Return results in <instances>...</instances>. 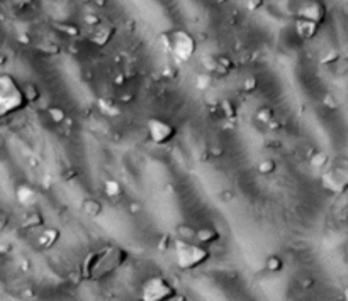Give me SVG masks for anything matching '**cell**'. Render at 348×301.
Returning <instances> with one entry per match:
<instances>
[{
	"mask_svg": "<svg viewBox=\"0 0 348 301\" xmlns=\"http://www.w3.org/2000/svg\"><path fill=\"white\" fill-rule=\"evenodd\" d=\"M177 230V237L182 239V241H196V235H197V230L192 225H187V224H182L175 228Z\"/></svg>",
	"mask_w": 348,
	"mask_h": 301,
	"instance_id": "17",
	"label": "cell"
},
{
	"mask_svg": "<svg viewBox=\"0 0 348 301\" xmlns=\"http://www.w3.org/2000/svg\"><path fill=\"white\" fill-rule=\"evenodd\" d=\"M82 211H84L85 215L95 219V217H99L102 213V203L95 198H87L82 202Z\"/></svg>",
	"mask_w": 348,
	"mask_h": 301,
	"instance_id": "14",
	"label": "cell"
},
{
	"mask_svg": "<svg viewBox=\"0 0 348 301\" xmlns=\"http://www.w3.org/2000/svg\"><path fill=\"white\" fill-rule=\"evenodd\" d=\"M95 2H97L99 5H104V4H106V0H95Z\"/></svg>",
	"mask_w": 348,
	"mask_h": 301,
	"instance_id": "41",
	"label": "cell"
},
{
	"mask_svg": "<svg viewBox=\"0 0 348 301\" xmlns=\"http://www.w3.org/2000/svg\"><path fill=\"white\" fill-rule=\"evenodd\" d=\"M294 27H296L297 37L304 39V41H307V39H313L314 36L318 34V31H319V24H318V22L304 19V17H297Z\"/></svg>",
	"mask_w": 348,
	"mask_h": 301,
	"instance_id": "10",
	"label": "cell"
},
{
	"mask_svg": "<svg viewBox=\"0 0 348 301\" xmlns=\"http://www.w3.org/2000/svg\"><path fill=\"white\" fill-rule=\"evenodd\" d=\"M314 284V280H311V277H307V280L302 281V288H311Z\"/></svg>",
	"mask_w": 348,
	"mask_h": 301,
	"instance_id": "35",
	"label": "cell"
},
{
	"mask_svg": "<svg viewBox=\"0 0 348 301\" xmlns=\"http://www.w3.org/2000/svg\"><path fill=\"white\" fill-rule=\"evenodd\" d=\"M223 107H224V112H226V115H228V117L235 115V107H233V103L224 102V103H223Z\"/></svg>",
	"mask_w": 348,
	"mask_h": 301,
	"instance_id": "33",
	"label": "cell"
},
{
	"mask_svg": "<svg viewBox=\"0 0 348 301\" xmlns=\"http://www.w3.org/2000/svg\"><path fill=\"white\" fill-rule=\"evenodd\" d=\"M146 131H148V136H150L151 141L154 144H160V146L168 144L177 134V129L168 120L158 119V117H153V119L148 120Z\"/></svg>",
	"mask_w": 348,
	"mask_h": 301,
	"instance_id": "7",
	"label": "cell"
},
{
	"mask_svg": "<svg viewBox=\"0 0 348 301\" xmlns=\"http://www.w3.org/2000/svg\"><path fill=\"white\" fill-rule=\"evenodd\" d=\"M126 259H128L126 250L118 245H106L87 255L82 264V276L87 280H102L119 269L126 263Z\"/></svg>",
	"mask_w": 348,
	"mask_h": 301,
	"instance_id": "1",
	"label": "cell"
},
{
	"mask_svg": "<svg viewBox=\"0 0 348 301\" xmlns=\"http://www.w3.org/2000/svg\"><path fill=\"white\" fill-rule=\"evenodd\" d=\"M211 87V76L209 75H199L197 76V88L199 90H207Z\"/></svg>",
	"mask_w": 348,
	"mask_h": 301,
	"instance_id": "26",
	"label": "cell"
},
{
	"mask_svg": "<svg viewBox=\"0 0 348 301\" xmlns=\"http://www.w3.org/2000/svg\"><path fill=\"white\" fill-rule=\"evenodd\" d=\"M104 193L107 195L109 198H119L123 197V186H121V183L118 180H106L104 183Z\"/></svg>",
	"mask_w": 348,
	"mask_h": 301,
	"instance_id": "15",
	"label": "cell"
},
{
	"mask_svg": "<svg viewBox=\"0 0 348 301\" xmlns=\"http://www.w3.org/2000/svg\"><path fill=\"white\" fill-rule=\"evenodd\" d=\"M275 168H277V164H275L274 159H263L258 163V173L263 176H268L272 175V173L275 171Z\"/></svg>",
	"mask_w": 348,
	"mask_h": 301,
	"instance_id": "21",
	"label": "cell"
},
{
	"mask_svg": "<svg viewBox=\"0 0 348 301\" xmlns=\"http://www.w3.org/2000/svg\"><path fill=\"white\" fill-rule=\"evenodd\" d=\"M15 198H17V202L22 205V207L31 208L40 202V193H37L32 186L21 185V186H17V189H15Z\"/></svg>",
	"mask_w": 348,
	"mask_h": 301,
	"instance_id": "11",
	"label": "cell"
},
{
	"mask_svg": "<svg viewBox=\"0 0 348 301\" xmlns=\"http://www.w3.org/2000/svg\"><path fill=\"white\" fill-rule=\"evenodd\" d=\"M323 102H324V105H326V109H336V107H338V102H336V98L331 93H328L326 97H324Z\"/></svg>",
	"mask_w": 348,
	"mask_h": 301,
	"instance_id": "31",
	"label": "cell"
},
{
	"mask_svg": "<svg viewBox=\"0 0 348 301\" xmlns=\"http://www.w3.org/2000/svg\"><path fill=\"white\" fill-rule=\"evenodd\" d=\"M168 241H170L168 235H165V237L162 239V241H160L158 249H160V250H167V247H168Z\"/></svg>",
	"mask_w": 348,
	"mask_h": 301,
	"instance_id": "34",
	"label": "cell"
},
{
	"mask_svg": "<svg viewBox=\"0 0 348 301\" xmlns=\"http://www.w3.org/2000/svg\"><path fill=\"white\" fill-rule=\"evenodd\" d=\"M84 20H85V24L88 27H95L97 24H101V19H99L95 14H87L84 17Z\"/></svg>",
	"mask_w": 348,
	"mask_h": 301,
	"instance_id": "30",
	"label": "cell"
},
{
	"mask_svg": "<svg viewBox=\"0 0 348 301\" xmlns=\"http://www.w3.org/2000/svg\"><path fill=\"white\" fill-rule=\"evenodd\" d=\"M263 7V0H246V9L252 12H257Z\"/></svg>",
	"mask_w": 348,
	"mask_h": 301,
	"instance_id": "28",
	"label": "cell"
},
{
	"mask_svg": "<svg viewBox=\"0 0 348 301\" xmlns=\"http://www.w3.org/2000/svg\"><path fill=\"white\" fill-rule=\"evenodd\" d=\"M173 244H175V263L177 267L182 271L196 269V267L207 263L209 257H211V252L204 245L182 241V239H177Z\"/></svg>",
	"mask_w": 348,
	"mask_h": 301,
	"instance_id": "3",
	"label": "cell"
},
{
	"mask_svg": "<svg viewBox=\"0 0 348 301\" xmlns=\"http://www.w3.org/2000/svg\"><path fill=\"white\" fill-rule=\"evenodd\" d=\"M257 120L258 122H262V124H267V125H270L274 122V117H275V112L270 107H263V109H260L257 112Z\"/></svg>",
	"mask_w": 348,
	"mask_h": 301,
	"instance_id": "20",
	"label": "cell"
},
{
	"mask_svg": "<svg viewBox=\"0 0 348 301\" xmlns=\"http://www.w3.org/2000/svg\"><path fill=\"white\" fill-rule=\"evenodd\" d=\"M24 92H26V97H27L29 102H36V100L40 98V90H37V88L32 85V83H27L26 88H24Z\"/></svg>",
	"mask_w": 348,
	"mask_h": 301,
	"instance_id": "25",
	"label": "cell"
},
{
	"mask_svg": "<svg viewBox=\"0 0 348 301\" xmlns=\"http://www.w3.org/2000/svg\"><path fill=\"white\" fill-rule=\"evenodd\" d=\"M257 88V80L253 76H248L245 83H243V90L245 92H253Z\"/></svg>",
	"mask_w": 348,
	"mask_h": 301,
	"instance_id": "29",
	"label": "cell"
},
{
	"mask_svg": "<svg viewBox=\"0 0 348 301\" xmlns=\"http://www.w3.org/2000/svg\"><path fill=\"white\" fill-rule=\"evenodd\" d=\"M60 241V230L58 228H46V230L41 232V235L37 237V242L43 249H49L53 247L54 244Z\"/></svg>",
	"mask_w": 348,
	"mask_h": 301,
	"instance_id": "13",
	"label": "cell"
},
{
	"mask_svg": "<svg viewBox=\"0 0 348 301\" xmlns=\"http://www.w3.org/2000/svg\"><path fill=\"white\" fill-rule=\"evenodd\" d=\"M328 163L330 158L324 150H314L311 156V166H314V168H324V166H328Z\"/></svg>",
	"mask_w": 348,
	"mask_h": 301,
	"instance_id": "19",
	"label": "cell"
},
{
	"mask_svg": "<svg viewBox=\"0 0 348 301\" xmlns=\"http://www.w3.org/2000/svg\"><path fill=\"white\" fill-rule=\"evenodd\" d=\"M43 215L40 213V211H31V213H27L24 217V220H22V227L24 228H37L43 225Z\"/></svg>",
	"mask_w": 348,
	"mask_h": 301,
	"instance_id": "16",
	"label": "cell"
},
{
	"mask_svg": "<svg viewBox=\"0 0 348 301\" xmlns=\"http://www.w3.org/2000/svg\"><path fill=\"white\" fill-rule=\"evenodd\" d=\"M218 70L216 71H221V73H228V71L233 68V61H231L228 56H218Z\"/></svg>",
	"mask_w": 348,
	"mask_h": 301,
	"instance_id": "24",
	"label": "cell"
},
{
	"mask_svg": "<svg viewBox=\"0 0 348 301\" xmlns=\"http://www.w3.org/2000/svg\"><path fill=\"white\" fill-rule=\"evenodd\" d=\"M84 2H90V0H84Z\"/></svg>",
	"mask_w": 348,
	"mask_h": 301,
	"instance_id": "42",
	"label": "cell"
},
{
	"mask_svg": "<svg viewBox=\"0 0 348 301\" xmlns=\"http://www.w3.org/2000/svg\"><path fill=\"white\" fill-rule=\"evenodd\" d=\"M140 208H141V207H140V203H132V205H131V211H132V213L140 211Z\"/></svg>",
	"mask_w": 348,
	"mask_h": 301,
	"instance_id": "36",
	"label": "cell"
},
{
	"mask_svg": "<svg viewBox=\"0 0 348 301\" xmlns=\"http://www.w3.org/2000/svg\"><path fill=\"white\" fill-rule=\"evenodd\" d=\"M115 32V27L112 24H97L95 27H92V36H90V41L95 44V46H106V44L112 39Z\"/></svg>",
	"mask_w": 348,
	"mask_h": 301,
	"instance_id": "9",
	"label": "cell"
},
{
	"mask_svg": "<svg viewBox=\"0 0 348 301\" xmlns=\"http://www.w3.org/2000/svg\"><path fill=\"white\" fill-rule=\"evenodd\" d=\"M265 269H267L268 272H280L284 269V261L280 255L277 254H272L268 255L267 261H265Z\"/></svg>",
	"mask_w": 348,
	"mask_h": 301,
	"instance_id": "18",
	"label": "cell"
},
{
	"mask_svg": "<svg viewBox=\"0 0 348 301\" xmlns=\"http://www.w3.org/2000/svg\"><path fill=\"white\" fill-rule=\"evenodd\" d=\"M170 49L180 61H189L196 54L197 41L190 32L184 29H175L170 32Z\"/></svg>",
	"mask_w": 348,
	"mask_h": 301,
	"instance_id": "6",
	"label": "cell"
},
{
	"mask_svg": "<svg viewBox=\"0 0 348 301\" xmlns=\"http://www.w3.org/2000/svg\"><path fill=\"white\" fill-rule=\"evenodd\" d=\"M336 59H338V53H336V51H331V53L326 54V56H323L321 63H333V61H336Z\"/></svg>",
	"mask_w": 348,
	"mask_h": 301,
	"instance_id": "32",
	"label": "cell"
},
{
	"mask_svg": "<svg viewBox=\"0 0 348 301\" xmlns=\"http://www.w3.org/2000/svg\"><path fill=\"white\" fill-rule=\"evenodd\" d=\"M319 181L326 191L333 195H343L348 191V159L340 158L328 163Z\"/></svg>",
	"mask_w": 348,
	"mask_h": 301,
	"instance_id": "4",
	"label": "cell"
},
{
	"mask_svg": "<svg viewBox=\"0 0 348 301\" xmlns=\"http://www.w3.org/2000/svg\"><path fill=\"white\" fill-rule=\"evenodd\" d=\"M29 103L24 88H21L14 76L2 75L0 76V115L7 117L10 114L19 112Z\"/></svg>",
	"mask_w": 348,
	"mask_h": 301,
	"instance_id": "2",
	"label": "cell"
},
{
	"mask_svg": "<svg viewBox=\"0 0 348 301\" xmlns=\"http://www.w3.org/2000/svg\"><path fill=\"white\" fill-rule=\"evenodd\" d=\"M221 198H223L224 202H228V200L233 198V195H231V193H223V195H221Z\"/></svg>",
	"mask_w": 348,
	"mask_h": 301,
	"instance_id": "37",
	"label": "cell"
},
{
	"mask_svg": "<svg viewBox=\"0 0 348 301\" xmlns=\"http://www.w3.org/2000/svg\"><path fill=\"white\" fill-rule=\"evenodd\" d=\"M177 294L175 288L163 276H153L143 284V299L145 301H168Z\"/></svg>",
	"mask_w": 348,
	"mask_h": 301,
	"instance_id": "5",
	"label": "cell"
},
{
	"mask_svg": "<svg viewBox=\"0 0 348 301\" xmlns=\"http://www.w3.org/2000/svg\"><path fill=\"white\" fill-rule=\"evenodd\" d=\"M343 298H345V299L348 301V286L345 288V291H343Z\"/></svg>",
	"mask_w": 348,
	"mask_h": 301,
	"instance_id": "40",
	"label": "cell"
},
{
	"mask_svg": "<svg viewBox=\"0 0 348 301\" xmlns=\"http://www.w3.org/2000/svg\"><path fill=\"white\" fill-rule=\"evenodd\" d=\"M48 115H49V119H51V122H54V124H62V122H65V119H66L65 110L60 109V107L48 109Z\"/></svg>",
	"mask_w": 348,
	"mask_h": 301,
	"instance_id": "22",
	"label": "cell"
},
{
	"mask_svg": "<svg viewBox=\"0 0 348 301\" xmlns=\"http://www.w3.org/2000/svg\"><path fill=\"white\" fill-rule=\"evenodd\" d=\"M297 17H304L321 24L324 17H326V7H324L319 0H307V2L304 5H301L299 10H297Z\"/></svg>",
	"mask_w": 348,
	"mask_h": 301,
	"instance_id": "8",
	"label": "cell"
},
{
	"mask_svg": "<svg viewBox=\"0 0 348 301\" xmlns=\"http://www.w3.org/2000/svg\"><path fill=\"white\" fill-rule=\"evenodd\" d=\"M202 64L206 66L207 70H211V71H216L218 70V58H214V56H206V58H202Z\"/></svg>",
	"mask_w": 348,
	"mask_h": 301,
	"instance_id": "27",
	"label": "cell"
},
{
	"mask_svg": "<svg viewBox=\"0 0 348 301\" xmlns=\"http://www.w3.org/2000/svg\"><path fill=\"white\" fill-rule=\"evenodd\" d=\"M21 42H24V44L29 42V36H27V37L26 36H21Z\"/></svg>",
	"mask_w": 348,
	"mask_h": 301,
	"instance_id": "39",
	"label": "cell"
},
{
	"mask_svg": "<svg viewBox=\"0 0 348 301\" xmlns=\"http://www.w3.org/2000/svg\"><path fill=\"white\" fill-rule=\"evenodd\" d=\"M124 83V76H118L115 78V85H123Z\"/></svg>",
	"mask_w": 348,
	"mask_h": 301,
	"instance_id": "38",
	"label": "cell"
},
{
	"mask_svg": "<svg viewBox=\"0 0 348 301\" xmlns=\"http://www.w3.org/2000/svg\"><path fill=\"white\" fill-rule=\"evenodd\" d=\"M54 27H56L58 31H62V32H65V34L73 36V37L80 34V29L73 24H54Z\"/></svg>",
	"mask_w": 348,
	"mask_h": 301,
	"instance_id": "23",
	"label": "cell"
},
{
	"mask_svg": "<svg viewBox=\"0 0 348 301\" xmlns=\"http://www.w3.org/2000/svg\"><path fill=\"white\" fill-rule=\"evenodd\" d=\"M219 232L216 228L212 227H201L197 228V235H196V241L199 244H214L219 241Z\"/></svg>",
	"mask_w": 348,
	"mask_h": 301,
	"instance_id": "12",
	"label": "cell"
}]
</instances>
